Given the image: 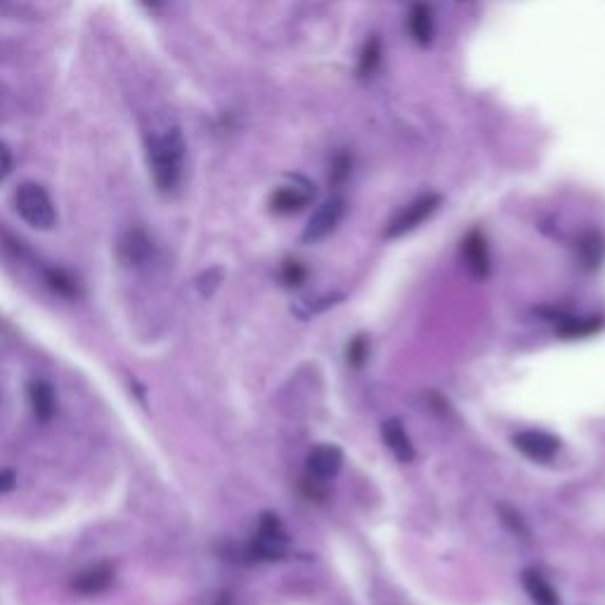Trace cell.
<instances>
[{
	"mask_svg": "<svg viewBox=\"0 0 605 605\" xmlns=\"http://www.w3.org/2000/svg\"><path fill=\"white\" fill-rule=\"evenodd\" d=\"M12 171V152L5 142H0V180H5Z\"/></svg>",
	"mask_w": 605,
	"mask_h": 605,
	"instance_id": "obj_25",
	"label": "cell"
},
{
	"mask_svg": "<svg viewBox=\"0 0 605 605\" xmlns=\"http://www.w3.org/2000/svg\"><path fill=\"white\" fill-rule=\"evenodd\" d=\"M381 435H383V442H386V447L393 452V457L398 459L400 464L414 461V445L412 440H409V435L400 419H388L386 424L381 426Z\"/></svg>",
	"mask_w": 605,
	"mask_h": 605,
	"instance_id": "obj_13",
	"label": "cell"
},
{
	"mask_svg": "<svg viewBox=\"0 0 605 605\" xmlns=\"http://www.w3.org/2000/svg\"><path fill=\"white\" fill-rule=\"evenodd\" d=\"M381 62V43L379 38H369L360 52V62H357V74L372 76Z\"/></svg>",
	"mask_w": 605,
	"mask_h": 605,
	"instance_id": "obj_19",
	"label": "cell"
},
{
	"mask_svg": "<svg viewBox=\"0 0 605 605\" xmlns=\"http://www.w3.org/2000/svg\"><path fill=\"white\" fill-rule=\"evenodd\" d=\"M17 485V476L12 471H0V494L10 492Z\"/></svg>",
	"mask_w": 605,
	"mask_h": 605,
	"instance_id": "obj_26",
	"label": "cell"
},
{
	"mask_svg": "<svg viewBox=\"0 0 605 605\" xmlns=\"http://www.w3.org/2000/svg\"><path fill=\"white\" fill-rule=\"evenodd\" d=\"M116 251H119V260L123 265H128V268H142V265H147L154 256V242L142 227H130V230L121 234Z\"/></svg>",
	"mask_w": 605,
	"mask_h": 605,
	"instance_id": "obj_8",
	"label": "cell"
},
{
	"mask_svg": "<svg viewBox=\"0 0 605 605\" xmlns=\"http://www.w3.org/2000/svg\"><path fill=\"white\" fill-rule=\"evenodd\" d=\"M461 256H464V263L468 272H471L476 279H487L490 277V246H487L485 234L473 227L471 232L466 234L464 242H461Z\"/></svg>",
	"mask_w": 605,
	"mask_h": 605,
	"instance_id": "obj_9",
	"label": "cell"
},
{
	"mask_svg": "<svg viewBox=\"0 0 605 605\" xmlns=\"http://www.w3.org/2000/svg\"><path fill=\"white\" fill-rule=\"evenodd\" d=\"M29 402H31V409H34L36 419L43 421V424H48V421H52V416L57 414V395H55V388H52L48 381L29 383Z\"/></svg>",
	"mask_w": 605,
	"mask_h": 605,
	"instance_id": "obj_15",
	"label": "cell"
},
{
	"mask_svg": "<svg viewBox=\"0 0 605 605\" xmlns=\"http://www.w3.org/2000/svg\"><path fill=\"white\" fill-rule=\"evenodd\" d=\"M346 357H348V364L353 369H360V367H364V362H367V357H369V341H367V336L364 334H357L353 341L348 343V353H346Z\"/></svg>",
	"mask_w": 605,
	"mask_h": 605,
	"instance_id": "obj_21",
	"label": "cell"
},
{
	"mask_svg": "<svg viewBox=\"0 0 605 605\" xmlns=\"http://www.w3.org/2000/svg\"><path fill=\"white\" fill-rule=\"evenodd\" d=\"M577 260L587 272H594L605 263V234L601 230H587L577 239Z\"/></svg>",
	"mask_w": 605,
	"mask_h": 605,
	"instance_id": "obj_12",
	"label": "cell"
},
{
	"mask_svg": "<svg viewBox=\"0 0 605 605\" xmlns=\"http://www.w3.org/2000/svg\"><path fill=\"white\" fill-rule=\"evenodd\" d=\"M142 3H145L147 8H159V5L164 3V0H142Z\"/></svg>",
	"mask_w": 605,
	"mask_h": 605,
	"instance_id": "obj_27",
	"label": "cell"
},
{
	"mask_svg": "<svg viewBox=\"0 0 605 605\" xmlns=\"http://www.w3.org/2000/svg\"><path fill=\"white\" fill-rule=\"evenodd\" d=\"M499 513H502V520H504L506 525H509V528L513 532H516L518 537H530L528 528H525V520H523V516H520L518 511L509 509V506H502V509H499Z\"/></svg>",
	"mask_w": 605,
	"mask_h": 605,
	"instance_id": "obj_23",
	"label": "cell"
},
{
	"mask_svg": "<svg viewBox=\"0 0 605 605\" xmlns=\"http://www.w3.org/2000/svg\"><path fill=\"white\" fill-rule=\"evenodd\" d=\"M43 277L52 294L69 298V301H74V298L81 296V284H78V279L71 275V272L62 268H45Z\"/></svg>",
	"mask_w": 605,
	"mask_h": 605,
	"instance_id": "obj_17",
	"label": "cell"
},
{
	"mask_svg": "<svg viewBox=\"0 0 605 605\" xmlns=\"http://www.w3.org/2000/svg\"><path fill=\"white\" fill-rule=\"evenodd\" d=\"M350 171H353V159H350L348 154H341V156H336V161L331 164L329 178L334 185H343V182L350 178Z\"/></svg>",
	"mask_w": 605,
	"mask_h": 605,
	"instance_id": "obj_22",
	"label": "cell"
},
{
	"mask_svg": "<svg viewBox=\"0 0 605 605\" xmlns=\"http://www.w3.org/2000/svg\"><path fill=\"white\" fill-rule=\"evenodd\" d=\"M279 277H282L284 286H289V289H298L305 282V277H308V270H305V265L301 260L296 258H286L282 263V270H279Z\"/></svg>",
	"mask_w": 605,
	"mask_h": 605,
	"instance_id": "obj_20",
	"label": "cell"
},
{
	"mask_svg": "<svg viewBox=\"0 0 605 605\" xmlns=\"http://www.w3.org/2000/svg\"><path fill=\"white\" fill-rule=\"evenodd\" d=\"M343 466V450L338 445H331V442H324V445L312 447V452L308 454V473L315 480H331L338 476Z\"/></svg>",
	"mask_w": 605,
	"mask_h": 605,
	"instance_id": "obj_10",
	"label": "cell"
},
{
	"mask_svg": "<svg viewBox=\"0 0 605 605\" xmlns=\"http://www.w3.org/2000/svg\"><path fill=\"white\" fill-rule=\"evenodd\" d=\"M343 216H346V201L338 197H331L329 201H324V204L312 213L308 225H305L303 242L317 244L322 242V239H327L329 234L336 230L338 223H341Z\"/></svg>",
	"mask_w": 605,
	"mask_h": 605,
	"instance_id": "obj_6",
	"label": "cell"
},
{
	"mask_svg": "<svg viewBox=\"0 0 605 605\" xmlns=\"http://www.w3.org/2000/svg\"><path fill=\"white\" fill-rule=\"evenodd\" d=\"M523 587L535 605H561L556 589L551 587L549 580L535 568H528L523 572Z\"/></svg>",
	"mask_w": 605,
	"mask_h": 605,
	"instance_id": "obj_16",
	"label": "cell"
},
{
	"mask_svg": "<svg viewBox=\"0 0 605 605\" xmlns=\"http://www.w3.org/2000/svg\"><path fill=\"white\" fill-rule=\"evenodd\" d=\"M286 554H289V535L282 520L275 513H263L251 542V556L258 561H282Z\"/></svg>",
	"mask_w": 605,
	"mask_h": 605,
	"instance_id": "obj_3",
	"label": "cell"
},
{
	"mask_svg": "<svg viewBox=\"0 0 605 605\" xmlns=\"http://www.w3.org/2000/svg\"><path fill=\"white\" fill-rule=\"evenodd\" d=\"M15 206L24 223L36 227V230H52L57 223L55 204H52L50 194L38 182L19 185L15 194Z\"/></svg>",
	"mask_w": 605,
	"mask_h": 605,
	"instance_id": "obj_2",
	"label": "cell"
},
{
	"mask_svg": "<svg viewBox=\"0 0 605 605\" xmlns=\"http://www.w3.org/2000/svg\"><path fill=\"white\" fill-rule=\"evenodd\" d=\"M145 149L154 185L164 194L178 190L187 152L178 123L154 119L152 126L145 130Z\"/></svg>",
	"mask_w": 605,
	"mask_h": 605,
	"instance_id": "obj_1",
	"label": "cell"
},
{
	"mask_svg": "<svg viewBox=\"0 0 605 605\" xmlns=\"http://www.w3.org/2000/svg\"><path fill=\"white\" fill-rule=\"evenodd\" d=\"M220 279H223V275H220V270L204 272V275H201V277L197 279V289H199V294H201V296H211L213 291L218 289Z\"/></svg>",
	"mask_w": 605,
	"mask_h": 605,
	"instance_id": "obj_24",
	"label": "cell"
},
{
	"mask_svg": "<svg viewBox=\"0 0 605 605\" xmlns=\"http://www.w3.org/2000/svg\"><path fill=\"white\" fill-rule=\"evenodd\" d=\"M114 568L109 563L90 565L83 572H78L71 582V589L81 596H100L114 584Z\"/></svg>",
	"mask_w": 605,
	"mask_h": 605,
	"instance_id": "obj_11",
	"label": "cell"
},
{
	"mask_svg": "<svg viewBox=\"0 0 605 605\" xmlns=\"http://www.w3.org/2000/svg\"><path fill=\"white\" fill-rule=\"evenodd\" d=\"M312 199H315V185L301 178V175H296V178H291L289 185L277 187L272 192L270 208L277 216H294V213H301L303 208H308Z\"/></svg>",
	"mask_w": 605,
	"mask_h": 605,
	"instance_id": "obj_5",
	"label": "cell"
},
{
	"mask_svg": "<svg viewBox=\"0 0 605 605\" xmlns=\"http://www.w3.org/2000/svg\"><path fill=\"white\" fill-rule=\"evenodd\" d=\"M438 208H440V194L435 192L421 194V197L409 201L407 206H402L400 211L390 218V223L386 225V232L383 234H386V239L405 237V234L414 232L419 225H424Z\"/></svg>",
	"mask_w": 605,
	"mask_h": 605,
	"instance_id": "obj_4",
	"label": "cell"
},
{
	"mask_svg": "<svg viewBox=\"0 0 605 605\" xmlns=\"http://www.w3.org/2000/svg\"><path fill=\"white\" fill-rule=\"evenodd\" d=\"M513 447L537 464H549L561 452V440L546 431H520L513 435Z\"/></svg>",
	"mask_w": 605,
	"mask_h": 605,
	"instance_id": "obj_7",
	"label": "cell"
},
{
	"mask_svg": "<svg viewBox=\"0 0 605 605\" xmlns=\"http://www.w3.org/2000/svg\"><path fill=\"white\" fill-rule=\"evenodd\" d=\"M409 34L419 45H431L433 34H435V22H433V10L431 5L424 3V0H419V3L412 5V10H409Z\"/></svg>",
	"mask_w": 605,
	"mask_h": 605,
	"instance_id": "obj_14",
	"label": "cell"
},
{
	"mask_svg": "<svg viewBox=\"0 0 605 605\" xmlns=\"http://www.w3.org/2000/svg\"><path fill=\"white\" fill-rule=\"evenodd\" d=\"M605 327V322L601 317H563L558 322L556 334L561 338H584V336H594Z\"/></svg>",
	"mask_w": 605,
	"mask_h": 605,
	"instance_id": "obj_18",
	"label": "cell"
}]
</instances>
